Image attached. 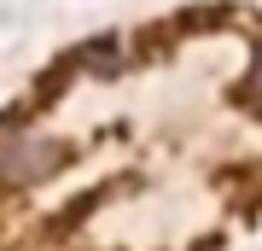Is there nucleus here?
Wrapping results in <instances>:
<instances>
[{
    "instance_id": "nucleus-1",
    "label": "nucleus",
    "mask_w": 262,
    "mask_h": 251,
    "mask_svg": "<svg viewBox=\"0 0 262 251\" xmlns=\"http://www.w3.org/2000/svg\"><path fill=\"white\" fill-rule=\"evenodd\" d=\"M245 88H251L256 100H262V47H256V65H251V82H245Z\"/></svg>"
}]
</instances>
